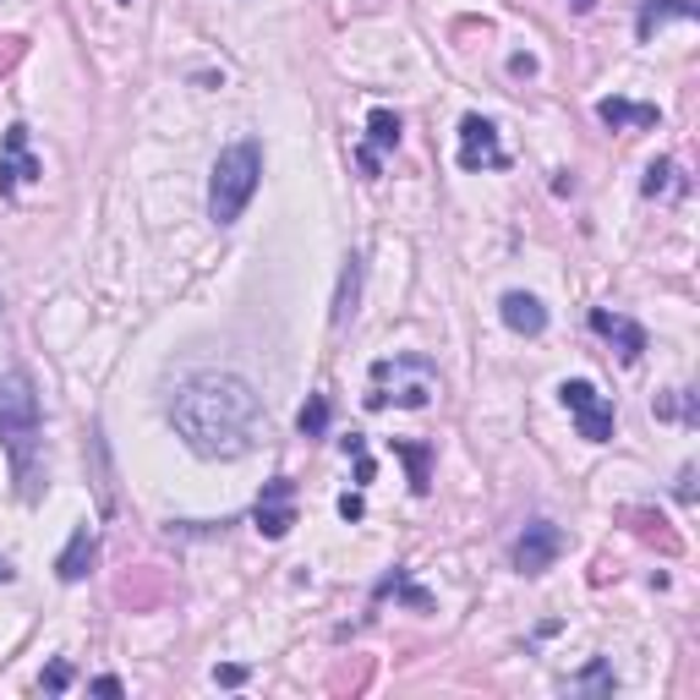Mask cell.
Instances as JSON below:
<instances>
[{
	"mask_svg": "<svg viewBox=\"0 0 700 700\" xmlns=\"http://www.w3.org/2000/svg\"><path fill=\"white\" fill-rule=\"evenodd\" d=\"M290 526H296V504H290V482H285V477H274V482L263 487V498H257V531L279 542V537H285Z\"/></svg>",
	"mask_w": 700,
	"mask_h": 700,
	"instance_id": "cell-10",
	"label": "cell"
},
{
	"mask_svg": "<svg viewBox=\"0 0 700 700\" xmlns=\"http://www.w3.org/2000/svg\"><path fill=\"white\" fill-rule=\"evenodd\" d=\"M170 427L197 460H246L263 444V400L252 394L246 378L203 367L186 372L170 394Z\"/></svg>",
	"mask_w": 700,
	"mask_h": 700,
	"instance_id": "cell-1",
	"label": "cell"
},
{
	"mask_svg": "<svg viewBox=\"0 0 700 700\" xmlns=\"http://www.w3.org/2000/svg\"><path fill=\"white\" fill-rule=\"evenodd\" d=\"M570 5H575L581 16H586V11H597V0H570Z\"/></svg>",
	"mask_w": 700,
	"mask_h": 700,
	"instance_id": "cell-27",
	"label": "cell"
},
{
	"mask_svg": "<svg viewBox=\"0 0 700 700\" xmlns=\"http://www.w3.org/2000/svg\"><path fill=\"white\" fill-rule=\"evenodd\" d=\"M668 16H685V22H690V16H696V0H646V5H641V22H635L641 38H652Z\"/></svg>",
	"mask_w": 700,
	"mask_h": 700,
	"instance_id": "cell-15",
	"label": "cell"
},
{
	"mask_svg": "<svg viewBox=\"0 0 700 700\" xmlns=\"http://www.w3.org/2000/svg\"><path fill=\"white\" fill-rule=\"evenodd\" d=\"M257 181H263V148H257L252 137L230 142V148L214 159V175H208V219H214V225H236V219L246 214Z\"/></svg>",
	"mask_w": 700,
	"mask_h": 700,
	"instance_id": "cell-3",
	"label": "cell"
},
{
	"mask_svg": "<svg viewBox=\"0 0 700 700\" xmlns=\"http://www.w3.org/2000/svg\"><path fill=\"white\" fill-rule=\"evenodd\" d=\"M0 444L16 471V493L33 504L38 498V394L27 372H0Z\"/></svg>",
	"mask_w": 700,
	"mask_h": 700,
	"instance_id": "cell-2",
	"label": "cell"
},
{
	"mask_svg": "<svg viewBox=\"0 0 700 700\" xmlns=\"http://www.w3.org/2000/svg\"><path fill=\"white\" fill-rule=\"evenodd\" d=\"M296 427H301L307 438H323V427H329V400H323V394H312V400L301 405V416H296Z\"/></svg>",
	"mask_w": 700,
	"mask_h": 700,
	"instance_id": "cell-18",
	"label": "cell"
},
{
	"mask_svg": "<svg viewBox=\"0 0 700 700\" xmlns=\"http://www.w3.org/2000/svg\"><path fill=\"white\" fill-rule=\"evenodd\" d=\"M356 301H362V257H345L340 296H334V329H345V323L356 318Z\"/></svg>",
	"mask_w": 700,
	"mask_h": 700,
	"instance_id": "cell-14",
	"label": "cell"
},
{
	"mask_svg": "<svg viewBox=\"0 0 700 700\" xmlns=\"http://www.w3.org/2000/svg\"><path fill=\"white\" fill-rule=\"evenodd\" d=\"M405 460H411V482H416V493H427V449H405Z\"/></svg>",
	"mask_w": 700,
	"mask_h": 700,
	"instance_id": "cell-21",
	"label": "cell"
},
{
	"mask_svg": "<svg viewBox=\"0 0 700 700\" xmlns=\"http://www.w3.org/2000/svg\"><path fill=\"white\" fill-rule=\"evenodd\" d=\"M597 121L603 126H657V104H630V99H603L597 104Z\"/></svg>",
	"mask_w": 700,
	"mask_h": 700,
	"instance_id": "cell-13",
	"label": "cell"
},
{
	"mask_svg": "<svg viewBox=\"0 0 700 700\" xmlns=\"http://www.w3.org/2000/svg\"><path fill=\"white\" fill-rule=\"evenodd\" d=\"M340 515H345V520H362V515H367V504H362L356 493H345V498H340Z\"/></svg>",
	"mask_w": 700,
	"mask_h": 700,
	"instance_id": "cell-24",
	"label": "cell"
},
{
	"mask_svg": "<svg viewBox=\"0 0 700 700\" xmlns=\"http://www.w3.org/2000/svg\"><path fill=\"white\" fill-rule=\"evenodd\" d=\"M509 71H515V77H531V71H537V60H531V55H515V60H509Z\"/></svg>",
	"mask_w": 700,
	"mask_h": 700,
	"instance_id": "cell-25",
	"label": "cell"
},
{
	"mask_svg": "<svg viewBox=\"0 0 700 700\" xmlns=\"http://www.w3.org/2000/svg\"><path fill=\"white\" fill-rule=\"evenodd\" d=\"M575 690H613V674H608V663H592V668L575 679Z\"/></svg>",
	"mask_w": 700,
	"mask_h": 700,
	"instance_id": "cell-19",
	"label": "cell"
},
{
	"mask_svg": "<svg viewBox=\"0 0 700 700\" xmlns=\"http://www.w3.org/2000/svg\"><path fill=\"white\" fill-rule=\"evenodd\" d=\"M498 318H504L515 334H526V340H537V334L548 329V307H542L531 290H509V296L498 301Z\"/></svg>",
	"mask_w": 700,
	"mask_h": 700,
	"instance_id": "cell-11",
	"label": "cell"
},
{
	"mask_svg": "<svg viewBox=\"0 0 700 700\" xmlns=\"http://www.w3.org/2000/svg\"><path fill=\"white\" fill-rule=\"evenodd\" d=\"M438 394V367L427 356H389L372 367V394L367 405L383 411V405H400V411H427Z\"/></svg>",
	"mask_w": 700,
	"mask_h": 700,
	"instance_id": "cell-4",
	"label": "cell"
},
{
	"mask_svg": "<svg viewBox=\"0 0 700 700\" xmlns=\"http://www.w3.org/2000/svg\"><path fill=\"white\" fill-rule=\"evenodd\" d=\"M400 142V115L394 110H372L367 115V153H383Z\"/></svg>",
	"mask_w": 700,
	"mask_h": 700,
	"instance_id": "cell-16",
	"label": "cell"
},
{
	"mask_svg": "<svg viewBox=\"0 0 700 700\" xmlns=\"http://www.w3.org/2000/svg\"><path fill=\"white\" fill-rule=\"evenodd\" d=\"M592 334H603L608 345H619V362H624V367H635L641 351H646V329H641L635 318H624V312H608V307L592 312Z\"/></svg>",
	"mask_w": 700,
	"mask_h": 700,
	"instance_id": "cell-9",
	"label": "cell"
},
{
	"mask_svg": "<svg viewBox=\"0 0 700 700\" xmlns=\"http://www.w3.org/2000/svg\"><path fill=\"white\" fill-rule=\"evenodd\" d=\"M641 192H646V197H668V192H685V181H679V164H674V159H652V164H646V181H641Z\"/></svg>",
	"mask_w": 700,
	"mask_h": 700,
	"instance_id": "cell-17",
	"label": "cell"
},
{
	"mask_svg": "<svg viewBox=\"0 0 700 700\" xmlns=\"http://www.w3.org/2000/svg\"><path fill=\"white\" fill-rule=\"evenodd\" d=\"M214 685L236 690V685H246V668H241V663H225V668H214Z\"/></svg>",
	"mask_w": 700,
	"mask_h": 700,
	"instance_id": "cell-22",
	"label": "cell"
},
{
	"mask_svg": "<svg viewBox=\"0 0 700 700\" xmlns=\"http://www.w3.org/2000/svg\"><path fill=\"white\" fill-rule=\"evenodd\" d=\"M559 553H564V531H559L553 520H531V526L515 537L509 564H515L520 575H548V570L559 564Z\"/></svg>",
	"mask_w": 700,
	"mask_h": 700,
	"instance_id": "cell-6",
	"label": "cell"
},
{
	"mask_svg": "<svg viewBox=\"0 0 700 700\" xmlns=\"http://www.w3.org/2000/svg\"><path fill=\"white\" fill-rule=\"evenodd\" d=\"M44 164L27 153V126H5V148H0V197L22 192L27 181H38Z\"/></svg>",
	"mask_w": 700,
	"mask_h": 700,
	"instance_id": "cell-8",
	"label": "cell"
},
{
	"mask_svg": "<svg viewBox=\"0 0 700 700\" xmlns=\"http://www.w3.org/2000/svg\"><path fill=\"white\" fill-rule=\"evenodd\" d=\"M559 400H564V411L575 416V433H581L586 444H608V438H613V405L597 394V383L564 378V383H559Z\"/></svg>",
	"mask_w": 700,
	"mask_h": 700,
	"instance_id": "cell-5",
	"label": "cell"
},
{
	"mask_svg": "<svg viewBox=\"0 0 700 700\" xmlns=\"http://www.w3.org/2000/svg\"><path fill=\"white\" fill-rule=\"evenodd\" d=\"M16 581V570H11V559H0V586H11Z\"/></svg>",
	"mask_w": 700,
	"mask_h": 700,
	"instance_id": "cell-26",
	"label": "cell"
},
{
	"mask_svg": "<svg viewBox=\"0 0 700 700\" xmlns=\"http://www.w3.org/2000/svg\"><path fill=\"white\" fill-rule=\"evenodd\" d=\"M88 690H93V696H126V685H121V679H115V674H104V679H93V685H88Z\"/></svg>",
	"mask_w": 700,
	"mask_h": 700,
	"instance_id": "cell-23",
	"label": "cell"
},
{
	"mask_svg": "<svg viewBox=\"0 0 700 700\" xmlns=\"http://www.w3.org/2000/svg\"><path fill=\"white\" fill-rule=\"evenodd\" d=\"M38 685H44V690H49V696H60V690H66V685H71V668H66V663H49V668H44V679H38Z\"/></svg>",
	"mask_w": 700,
	"mask_h": 700,
	"instance_id": "cell-20",
	"label": "cell"
},
{
	"mask_svg": "<svg viewBox=\"0 0 700 700\" xmlns=\"http://www.w3.org/2000/svg\"><path fill=\"white\" fill-rule=\"evenodd\" d=\"M93 559H99V537H93L88 526H77V531H71V542L60 548V559H55V575H60L66 586H77V581H88Z\"/></svg>",
	"mask_w": 700,
	"mask_h": 700,
	"instance_id": "cell-12",
	"label": "cell"
},
{
	"mask_svg": "<svg viewBox=\"0 0 700 700\" xmlns=\"http://www.w3.org/2000/svg\"><path fill=\"white\" fill-rule=\"evenodd\" d=\"M121 5H131V0H121Z\"/></svg>",
	"mask_w": 700,
	"mask_h": 700,
	"instance_id": "cell-28",
	"label": "cell"
},
{
	"mask_svg": "<svg viewBox=\"0 0 700 700\" xmlns=\"http://www.w3.org/2000/svg\"><path fill=\"white\" fill-rule=\"evenodd\" d=\"M504 148H498V126L487 115H466L460 121V170H498Z\"/></svg>",
	"mask_w": 700,
	"mask_h": 700,
	"instance_id": "cell-7",
	"label": "cell"
}]
</instances>
